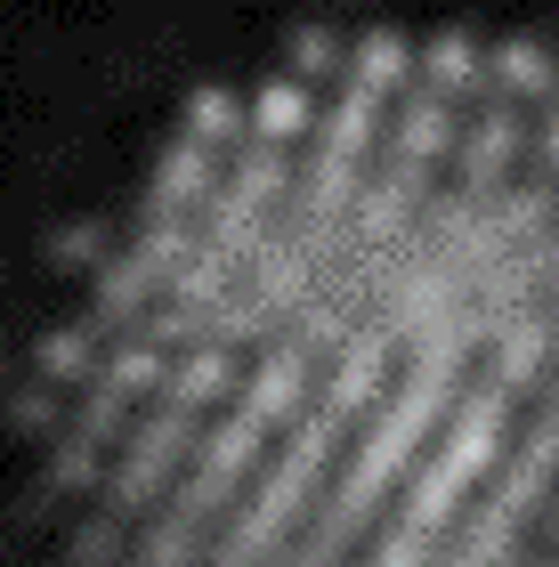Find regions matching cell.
<instances>
[{"mask_svg":"<svg viewBox=\"0 0 559 567\" xmlns=\"http://www.w3.org/2000/svg\"><path fill=\"white\" fill-rule=\"evenodd\" d=\"M114 567H527L559 535V97L284 82L146 195L58 357Z\"/></svg>","mask_w":559,"mask_h":567,"instance_id":"6da1fadb","label":"cell"}]
</instances>
